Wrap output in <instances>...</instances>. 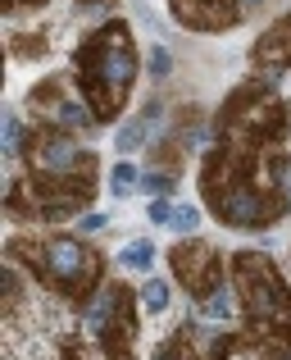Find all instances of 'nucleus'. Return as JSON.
Returning a JSON list of instances; mask_svg holds the SVG:
<instances>
[{
    "label": "nucleus",
    "mask_w": 291,
    "mask_h": 360,
    "mask_svg": "<svg viewBox=\"0 0 291 360\" xmlns=\"http://www.w3.org/2000/svg\"><path fill=\"white\" fill-rule=\"evenodd\" d=\"M201 201H205V210L214 214V219L223 224V229H237V233H264V229H273V224H283L287 219V201L283 196H269V192H259L255 183H250L246 174H237V169L228 165V160L219 155V150H205V160H201Z\"/></svg>",
    "instance_id": "obj_4"
},
{
    "label": "nucleus",
    "mask_w": 291,
    "mask_h": 360,
    "mask_svg": "<svg viewBox=\"0 0 291 360\" xmlns=\"http://www.w3.org/2000/svg\"><path fill=\"white\" fill-rule=\"evenodd\" d=\"M142 174L146 169H137L133 160H114V165H109V196H114V201H128V196L142 187Z\"/></svg>",
    "instance_id": "obj_15"
},
{
    "label": "nucleus",
    "mask_w": 291,
    "mask_h": 360,
    "mask_svg": "<svg viewBox=\"0 0 291 360\" xmlns=\"http://www.w3.org/2000/svg\"><path fill=\"white\" fill-rule=\"evenodd\" d=\"M50 51V32H41V27H27V32H9V55L14 60H41V55Z\"/></svg>",
    "instance_id": "obj_13"
},
{
    "label": "nucleus",
    "mask_w": 291,
    "mask_h": 360,
    "mask_svg": "<svg viewBox=\"0 0 291 360\" xmlns=\"http://www.w3.org/2000/svg\"><path fill=\"white\" fill-rule=\"evenodd\" d=\"M168 274H173V283H182V292L201 306V301H210L219 288H228L232 260L205 238H177L168 246Z\"/></svg>",
    "instance_id": "obj_7"
},
{
    "label": "nucleus",
    "mask_w": 291,
    "mask_h": 360,
    "mask_svg": "<svg viewBox=\"0 0 291 360\" xmlns=\"http://www.w3.org/2000/svg\"><path fill=\"white\" fill-rule=\"evenodd\" d=\"M150 360H201L196 333H191V328H177V333H168L164 342L155 347V356H150Z\"/></svg>",
    "instance_id": "obj_14"
},
{
    "label": "nucleus",
    "mask_w": 291,
    "mask_h": 360,
    "mask_svg": "<svg viewBox=\"0 0 291 360\" xmlns=\"http://www.w3.org/2000/svg\"><path fill=\"white\" fill-rule=\"evenodd\" d=\"M78 9H100V5H114V0H73Z\"/></svg>",
    "instance_id": "obj_22"
},
{
    "label": "nucleus",
    "mask_w": 291,
    "mask_h": 360,
    "mask_svg": "<svg viewBox=\"0 0 291 360\" xmlns=\"http://www.w3.org/2000/svg\"><path fill=\"white\" fill-rule=\"evenodd\" d=\"M146 219L155 224V229H168V224H173V201H168V196H150L146 201Z\"/></svg>",
    "instance_id": "obj_19"
},
{
    "label": "nucleus",
    "mask_w": 291,
    "mask_h": 360,
    "mask_svg": "<svg viewBox=\"0 0 291 360\" xmlns=\"http://www.w3.org/2000/svg\"><path fill=\"white\" fill-rule=\"evenodd\" d=\"M164 5L177 27L201 32V37H223L237 23H246V5L241 0H164Z\"/></svg>",
    "instance_id": "obj_8"
},
{
    "label": "nucleus",
    "mask_w": 291,
    "mask_h": 360,
    "mask_svg": "<svg viewBox=\"0 0 291 360\" xmlns=\"http://www.w3.org/2000/svg\"><path fill=\"white\" fill-rule=\"evenodd\" d=\"M241 5H246V14H255V9L264 5V0H241Z\"/></svg>",
    "instance_id": "obj_23"
},
{
    "label": "nucleus",
    "mask_w": 291,
    "mask_h": 360,
    "mask_svg": "<svg viewBox=\"0 0 291 360\" xmlns=\"http://www.w3.org/2000/svg\"><path fill=\"white\" fill-rule=\"evenodd\" d=\"M105 224H109V214H100V210H87V214L78 219V233H82V238H91V233H100Z\"/></svg>",
    "instance_id": "obj_21"
},
{
    "label": "nucleus",
    "mask_w": 291,
    "mask_h": 360,
    "mask_svg": "<svg viewBox=\"0 0 291 360\" xmlns=\"http://www.w3.org/2000/svg\"><path fill=\"white\" fill-rule=\"evenodd\" d=\"M23 174L32 178H100V155L64 128H46V123H27L23 132Z\"/></svg>",
    "instance_id": "obj_5"
},
{
    "label": "nucleus",
    "mask_w": 291,
    "mask_h": 360,
    "mask_svg": "<svg viewBox=\"0 0 291 360\" xmlns=\"http://www.w3.org/2000/svg\"><path fill=\"white\" fill-rule=\"evenodd\" d=\"M142 297V315H164L173 306V278H159V274H146V283L137 288Z\"/></svg>",
    "instance_id": "obj_12"
},
{
    "label": "nucleus",
    "mask_w": 291,
    "mask_h": 360,
    "mask_svg": "<svg viewBox=\"0 0 291 360\" xmlns=\"http://www.w3.org/2000/svg\"><path fill=\"white\" fill-rule=\"evenodd\" d=\"M177 187V174H159V169H146L142 174V192L146 196H168Z\"/></svg>",
    "instance_id": "obj_18"
},
{
    "label": "nucleus",
    "mask_w": 291,
    "mask_h": 360,
    "mask_svg": "<svg viewBox=\"0 0 291 360\" xmlns=\"http://www.w3.org/2000/svg\"><path fill=\"white\" fill-rule=\"evenodd\" d=\"M69 73L78 82L82 101L91 105L96 123H123V110L133 101V87L142 78V51L128 18L96 23L69 55Z\"/></svg>",
    "instance_id": "obj_1"
},
{
    "label": "nucleus",
    "mask_w": 291,
    "mask_h": 360,
    "mask_svg": "<svg viewBox=\"0 0 291 360\" xmlns=\"http://www.w3.org/2000/svg\"><path fill=\"white\" fill-rule=\"evenodd\" d=\"M27 119L32 123H46V128H64V132H96L100 123L91 115V105L82 101L78 82H73V73L55 69L46 73L41 82H36L32 91H27Z\"/></svg>",
    "instance_id": "obj_6"
},
{
    "label": "nucleus",
    "mask_w": 291,
    "mask_h": 360,
    "mask_svg": "<svg viewBox=\"0 0 291 360\" xmlns=\"http://www.w3.org/2000/svg\"><path fill=\"white\" fill-rule=\"evenodd\" d=\"M146 73H150V78H155V82H164L168 73H173V51L155 41V46H150V51H146Z\"/></svg>",
    "instance_id": "obj_16"
},
{
    "label": "nucleus",
    "mask_w": 291,
    "mask_h": 360,
    "mask_svg": "<svg viewBox=\"0 0 291 360\" xmlns=\"http://www.w3.org/2000/svg\"><path fill=\"white\" fill-rule=\"evenodd\" d=\"M50 0H5V18L9 23H18L23 14H36V9H46Z\"/></svg>",
    "instance_id": "obj_20"
},
{
    "label": "nucleus",
    "mask_w": 291,
    "mask_h": 360,
    "mask_svg": "<svg viewBox=\"0 0 291 360\" xmlns=\"http://www.w3.org/2000/svg\"><path fill=\"white\" fill-rule=\"evenodd\" d=\"M155 255H159V246L150 242V238H128L123 246H119V269H128V274H150V264H155Z\"/></svg>",
    "instance_id": "obj_11"
},
{
    "label": "nucleus",
    "mask_w": 291,
    "mask_h": 360,
    "mask_svg": "<svg viewBox=\"0 0 291 360\" xmlns=\"http://www.w3.org/2000/svg\"><path fill=\"white\" fill-rule=\"evenodd\" d=\"M232 288L241 301V324L259 342L291 352V283L273 264V255L255 251V246H237L232 251Z\"/></svg>",
    "instance_id": "obj_3"
},
{
    "label": "nucleus",
    "mask_w": 291,
    "mask_h": 360,
    "mask_svg": "<svg viewBox=\"0 0 291 360\" xmlns=\"http://www.w3.org/2000/svg\"><path fill=\"white\" fill-rule=\"evenodd\" d=\"M168 229L177 233V238H196V229H201V210L196 205H173V224Z\"/></svg>",
    "instance_id": "obj_17"
},
{
    "label": "nucleus",
    "mask_w": 291,
    "mask_h": 360,
    "mask_svg": "<svg viewBox=\"0 0 291 360\" xmlns=\"http://www.w3.org/2000/svg\"><path fill=\"white\" fill-rule=\"evenodd\" d=\"M5 260H18L27 274H32L36 288H46L55 301L82 310L91 306L100 288H105V255L91 238L82 233H23L14 229L9 233V246H5Z\"/></svg>",
    "instance_id": "obj_2"
},
{
    "label": "nucleus",
    "mask_w": 291,
    "mask_h": 360,
    "mask_svg": "<svg viewBox=\"0 0 291 360\" xmlns=\"http://www.w3.org/2000/svg\"><path fill=\"white\" fill-rule=\"evenodd\" d=\"M250 64H255L264 78H278V73H291V9L283 18L264 27L250 46Z\"/></svg>",
    "instance_id": "obj_9"
},
{
    "label": "nucleus",
    "mask_w": 291,
    "mask_h": 360,
    "mask_svg": "<svg viewBox=\"0 0 291 360\" xmlns=\"http://www.w3.org/2000/svg\"><path fill=\"white\" fill-rule=\"evenodd\" d=\"M159 119H164V101H159V96H146V105L137 110L133 119L119 123V137H114L119 160H128L133 150H142V146H155V141H159V137H155Z\"/></svg>",
    "instance_id": "obj_10"
}]
</instances>
